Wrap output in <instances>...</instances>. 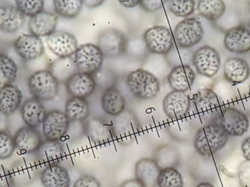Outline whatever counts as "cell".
Segmentation results:
<instances>
[{"label":"cell","instance_id":"8fae6325","mask_svg":"<svg viewBox=\"0 0 250 187\" xmlns=\"http://www.w3.org/2000/svg\"><path fill=\"white\" fill-rule=\"evenodd\" d=\"M42 125V133L45 139L60 141L68 132L70 120L65 112L52 110L47 112Z\"/></svg>","mask_w":250,"mask_h":187},{"label":"cell","instance_id":"4316f807","mask_svg":"<svg viewBox=\"0 0 250 187\" xmlns=\"http://www.w3.org/2000/svg\"><path fill=\"white\" fill-rule=\"evenodd\" d=\"M101 106L106 114L117 116L125 111L126 100L116 86H109L102 94Z\"/></svg>","mask_w":250,"mask_h":187},{"label":"cell","instance_id":"277c9868","mask_svg":"<svg viewBox=\"0 0 250 187\" xmlns=\"http://www.w3.org/2000/svg\"><path fill=\"white\" fill-rule=\"evenodd\" d=\"M97 45L102 51L104 58L116 59L126 54L128 40L126 35L117 29L103 31L97 40Z\"/></svg>","mask_w":250,"mask_h":187},{"label":"cell","instance_id":"f6af8a7d","mask_svg":"<svg viewBox=\"0 0 250 187\" xmlns=\"http://www.w3.org/2000/svg\"><path fill=\"white\" fill-rule=\"evenodd\" d=\"M105 0H83V4L89 9L96 8L104 4Z\"/></svg>","mask_w":250,"mask_h":187},{"label":"cell","instance_id":"e0dca14e","mask_svg":"<svg viewBox=\"0 0 250 187\" xmlns=\"http://www.w3.org/2000/svg\"><path fill=\"white\" fill-rule=\"evenodd\" d=\"M16 149L23 154H35L42 143V138L36 128L22 126L15 134Z\"/></svg>","mask_w":250,"mask_h":187},{"label":"cell","instance_id":"83f0119b","mask_svg":"<svg viewBox=\"0 0 250 187\" xmlns=\"http://www.w3.org/2000/svg\"><path fill=\"white\" fill-rule=\"evenodd\" d=\"M250 67L246 60L240 57H232L225 63L224 76L232 83H242L249 78Z\"/></svg>","mask_w":250,"mask_h":187},{"label":"cell","instance_id":"f546056e","mask_svg":"<svg viewBox=\"0 0 250 187\" xmlns=\"http://www.w3.org/2000/svg\"><path fill=\"white\" fill-rule=\"evenodd\" d=\"M21 92L13 84L5 85L0 88V113L9 116L15 113L21 104Z\"/></svg>","mask_w":250,"mask_h":187},{"label":"cell","instance_id":"7a4b0ae2","mask_svg":"<svg viewBox=\"0 0 250 187\" xmlns=\"http://www.w3.org/2000/svg\"><path fill=\"white\" fill-rule=\"evenodd\" d=\"M126 86L136 98L153 100L160 90V83L152 73L143 69L133 70L126 77Z\"/></svg>","mask_w":250,"mask_h":187},{"label":"cell","instance_id":"9c48e42d","mask_svg":"<svg viewBox=\"0 0 250 187\" xmlns=\"http://www.w3.org/2000/svg\"><path fill=\"white\" fill-rule=\"evenodd\" d=\"M195 111L203 119L213 122L222 111V100L217 94L210 89H200L194 95Z\"/></svg>","mask_w":250,"mask_h":187},{"label":"cell","instance_id":"f35d334b","mask_svg":"<svg viewBox=\"0 0 250 187\" xmlns=\"http://www.w3.org/2000/svg\"><path fill=\"white\" fill-rule=\"evenodd\" d=\"M16 150L14 139L7 132H0V160L10 158Z\"/></svg>","mask_w":250,"mask_h":187},{"label":"cell","instance_id":"f907efd6","mask_svg":"<svg viewBox=\"0 0 250 187\" xmlns=\"http://www.w3.org/2000/svg\"></svg>","mask_w":250,"mask_h":187},{"label":"cell","instance_id":"ab89813d","mask_svg":"<svg viewBox=\"0 0 250 187\" xmlns=\"http://www.w3.org/2000/svg\"><path fill=\"white\" fill-rule=\"evenodd\" d=\"M238 179L241 187H250V160H245L239 166Z\"/></svg>","mask_w":250,"mask_h":187},{"label":"cell","instance_id":"603a6c76","mask_svg":"<svg viewBox=\"0 0 250 187\" xmlns=\"http://www.w3.org/2000/svg\"><path fill=\"white\" fill-rule=\"evenodd\" d=\"M195 73L188 64L173 67L167 76V82L173 91L186 92L195 82Z\"/></svg>","mask_w":250,"mask_h":187},{"label":"cell","instance_id":"5bb4252c","mask_svg":"<svg viewBox=\"0 0 250 187\" xmlns=\"http://www.w3.org/2000/svg\"><path fill=\"white\" fill-rule=\"evenodd\" d=\"M191 102L189 96L185 92L172 91L163 100V110L170 119L179 120L183 119L189 113Z\"/></svg>","mask_w":250,"mask_h":187},{"label":"cell","instance_id":"d590c367","mask_svg":"<svg viewBox=\"0 0 250 187\" xmlns=\"http://www.w3.org/2000/svg\"><path fill=\"white\" fill-rule=\"evenodd\" d=\"M158 187H184L182 174L173 167L162 168L157 179Z\"/></svg>","mask_w":250,"mask_h":187},{"label":"cell","instance_id":"6da1fadb","mask_svg":"<svg viewBox=\"0 0 250 187\" xmlns=\"http://www.w3.org/2000/svg\"><path fill=\"white\" fill-rule=\"evenodd\" d=\"M229 137L220 125L211 122L197 132L194 138V147L202 157H211L226 146Z\"/></svg>","mask_w":250,"mask_h":187},{"label":"cell","instance_id":"4fadbf2b","mask_svg":"<svg viewBox=\"0 0 250 187\" xmlns=\"http://www.w3.org/2000/svg\"><path fill=\"white\" fill-rule=\"evenodd\" d=\"M46 43L50 51L60 58L72 57L79 48L76 37L65 31L53 32L47 38Z\"/></svg>","mask_w":250,"mask_h":187},{"label":"cell","instance_id":"60d3db41","mask_svg":"<svg viewBox=\"0 0 250 187\" xmlns=\"http://www.w3.org/2000/svg\"><path fill=\"white\" fill-rule=\"evenodd\" d=\"M167 0H140L139 5L147 13H154L160 10Z\"/></svg>","mask_w":250,"mask_h":187},{"label":"cell","instance_id":"8d00e7d4","mask_svg":"<svg viewBox=\"0 0 250 187\" xmlns=\"http://www.w3.org/2000/svg\"><path fill=\"white\" fill-rule=\"evenodd\" d=\"M169 10L178 17L186 18L195 10V0H167Z\"/></svg>","mask_w":250,"mask_h":187},{"label":"cell","instance_id":"74e56055","mask_svg":"<svg viewBox=\"0 0 250 187\" xmlns=\"http://www.w3.org/2000/svg\"><path fill=\"white\" fill-rule=\"evenodd\" d=\"M16 6L25 16L32 17L43 10L44 0H16Z\"/></svg>","mask_w":250,"mask_h":187},{"label":"cell","instance_id":"cb8c5ba5","mask_svg":"<svg viewBox=\"0 0 250 187\" xmlns=\"http://www.w3.org/2000/svg\"><path fill=\"white\" fill-rule=\"evenodd\" d=\"M25 16L16 6H0V30L6 33H14L23 26Z\"/></svg>","mask_w":250,"mask_h":187},{"label":"cell","instance_id":"8992f818","mask_svg":"<svg viewBox=\"0 0 250 187\" xmlns=\"http://www.w3.org/2000/svg\"><path fill=\"white\" fill-rule=\"evenodd\" d=\"M74 59L78 71L94 75L102 68L104 57L98 45L86 43L78 48Z\"/></svg>","mask_w":250,"mask_h":187},{"label":"cell","instance_id":"ba28073f","mask_svg":"<svg viewBox=\"0 0 250 187\" xmlns=\"http://www.w3.org/2000/svg\"><path fill=\"white\" fill-rule=\"evenodd\" d=\"M147 48L156 54L166 55L174 45V37L168 28L156 26L147 29L144 34Z\"/></svg>","mask_w":250,"mask_h":187},{"label":"cell","instance_id":"5b68a950","mask_svg":"<svg viewBox=\"0 0 250 187\" xmlns=\"http://www.w3.org/2000/svg\"><path fill=\"white\" fill-rule=\"evenodd\" d=\"M204 35L201 22L195 18H187L178 23L173 37L178 46L188 49L199 43Z\"/></svg>","mask_w":250,"mask_h":187},{"label":"cell","instance_id":"52a82bcc","mask_svg":"<svg viewBox=\"0 0 250 187\" xmlns=\"http://www.w3.org/2000/svg\"><path fill=\"white\" fill-rule=\"evenodd\" d=\"M211 122L220 125L229 136H242L248 132L250 126L247 115L233 107L223 109Z\"/></svg>","mask_w":250,"mask_h":187},{"label":"cell","instance_id":"7bdbcfd3","mask_svg":"<svg viewBox=\"0 0 250 187\" xmlns=\"http://www.w3.org/2000/svg\"><path fill=\"white\" fill-rule=\"evenodd\" d=\"M0 187H15L10 170L0 165Z\"/></svg>","mask_w":250,"mask_h":187},{"label":"cell","instance_id":"e575fe53","mask_svg":"<svg viewBox=\"0 0 250 187\" xmlns=\"http://www.w3.org/2000/svg\"><path fill=\"white\" fill-rule=\"evenodd\" d=\"M83 4V0H54L56 13L65 19L77 17Z\"/></svg>","mask_w":250,"mask_h":187},{"label":"cell","instance_id":"30bf717a","mask_svg":"<svg viewBox=\"0 0 250 187\" xmlns=\"http://www.w3.org/2000/svg\"><path fill=\"white\" fill-rule=\"evenodd\" d=\"M192 63L200 75L212 78L218 73L221 60L215 48L210 45H204L194 53Z\"/></svg>","mask_w":250,"mask_h":187},{"label":"cell","instance_id":"d4e9b609","mask_svg":"<svg viewBox=\"0 0 250 187\" xmlns=\"http://www.w3.org/2000/svg\"><path fill=\"white\" fill-rule=\"evenodd\" d=\"M46 113L42 102L34 97L26 100L21 106V115L26 126L38 127L43 122Z\"/></svg>","mask_w":250,"mask_h":187},{"label":"cell","instance_id":"ffe728a7","mask_svg":"<svg viewBox=\"0 0 250 187\" xmlns=\"http://www.w3.org/2000/svg\"><path fill=\"white\" fill-rule=\"evenodd\" d=\"M226 49L236 54H245L250 51V31L243 26L231 28L225 35Z\"/></svg>","mask_w":250,"mask_h":187},{"label":"cell","instance_id":"c3c4849f","mask_svg":"<svg viewBox=\"0 0 250 187\" xmlns=\"http://www.w3.org/2000/svg\"><path fill=\"white\" fill-rule=\"evenodd\" d=\"M195 187H214L211 184L208 183V182H201V183L198 184Z\"/></svg>","mask_w":250,"mask_h":187},{"label":"cell","instance_id":"2e32d148","mask_svg":"<svg viewBox=\"0 0 250 187\" xmlns=\"http://www.w3.org/2000/svg\"><path fill=\"white\" fill-rule=\"evenodd\" d=\"M65 86L71 97L86 98L95 92L97 82L93 75L77 72L66 81Z\"/></svg>","mask_w":250,"mask_h":187},{"label":"cell","instance_id":"7dc6e473","mask_svg":"<svg viewBox=\"0 0 250 187\" xmlns=\"http://www.w3.org/2000/svg\"><path fill=\"white\" fill-rule=\"evenodd\" d=\"M119 2L126 8H132L139 4L140 0H118Z\"/></svg>","mask_w":250,"mask_h":187},{"label":"cell","instance_id":"1f68e13d","mask_svg":"<svg viewBox=\"0 0 250 187\" xmlns=\"http://www.w3.org/2000/svg\"><path fill=\"white\" fill-rule=\"evenodd\" d=\"M197 8L203 17L217 21L224 15L226 6L223 0H199Z\"/></svg>","mask_w":250,"mask_h":187},{"label":"cell","instance_id":"4dcf8cb0","mask_svg":"<svg viewBox=\"0 0 250 187\" xmlns=\"http://www.w3.org/2000/svg\"><path fill=\"white\" fill-rule=\"evenodd\" d=\"M90 106L86 98L71 97L65 104V113L70 122H83L90 115Z\"/></svg>","mask_w":250,"mask_h":187},{"label":"cell","instance_id":"bcb514c9","mask_svg":"<svg viewBox=\"0 0 250 187\" xmlns=\"http://www.w3.org/2000/svg\"><path fill=\"white\" fill-rule=\"evenodd\" d=\"M120 187H145L144 186L142 183L138 179H129V180L125 181V182H123L121 186Z\"/></svg>","mask_w":250,"mask_h":187},{"label":"cell","instance_id":"3957f363","mask_svg":"<svg viewBox=\"0 0 250 187\" xmlns=\"http://www.w3.org/2000/svg\"><path fill=\"white\" fill-rule=\"evenodd\" d=\"M59 87L60 82L50 70H38L28 80L29 92L41 102L54 100L59 93Z\"/></svg>","mask_w":250,"mask_h":187},{"label":"cell","instance_id":"7c38bea8","mask_svg":"<svg viewBox=\"0 0 250 187\" xmlns=\"http://www.w3.org/2000/svg\"><path fill=\"white\" fill-rule=\"evenodd\" d=\"M41 167L36 159L22 158L15 163L10 172L15 187L28 186L41 175Z\"/></svg>","mask_w":250,"mask_h":187},{"label":"cell","instance_id":"d6a6232c","mask_svg":"<svg viewBox=\"0 0 250 187\" xmlns=\"http://www.w3.org/2000/svg\"><path fill=\"white\" fill-rule=\"evenodd\" d=\"M50 71L57 78L59 82H64V83L70 76L79 72L76 67L75 59L73 60L71 57L60 58L51 64Z\"/></svg>","mask_w":250,"mask_h":187},{"label":"cell","instance_id":"836d02e7","mask_svg":"<svg viewBox=\"0 0 250 187\" xmlns=\"http://www.w3.org/2000/svg\"><path fill=\"white\" fill-rule=\"evenodd\" d=\"M18 75V66L8 56L0 54V86L13 84Z\"/></svg>","mask_w":250,"mask_h":187},{"label":"cell","instance_id":"44dd1931","mask_svg":"<svg viewBox=\"0 0 250 187\" xmlns=\"http://www.w3.org/2000/svg\"><path fill=\"white\" fill-rule=\"evenodd\" d=\"M58 16L55 13L42 10L30 17L29 21V32L38 37H48L55 32Z\"/></svg>","mask_w":250,"mask_h":187},{"label":"cell","instance_id":"f1b7e54d","mask_svg":"<svg viewBox=\"0 0 250 187\" xmlns=\"http://www.w3.org/2000/svg\"><path fill=\"white\" fill-rule=\"evenodd\" d=\"M41 183L45 187H70V178L67 169L60 165H54L42 169Z\"/></svg>","mask_w":250,"mask_h":187},{"label":"cell","instance_id":"ee69618b","mask_svg":"<svg viewBox=\"0 0 250 187\" xmlns=\"http://www.w3.org/2000/svg\"><path fill=\"white\" fill-rule=\"evenodd\" d=\"M242 151L245 158L247 160H250V136L242 143Z\"/></svg>","mask_w":250,"mask_h":187},{"label":"cell","instance_id":"681fc988","mask_svg":"<svg viewBox=\"0 0 250 187\" xmlns=\"http://www.w3.org/2000/svg\"><path fill=\"white\" fill-rule=\"evenodd\" d=\"M249 94H250V90H249Z\"/></svg>","mask_w":250,"mask_h":187},{"label":"cell","instance_id":"b9f144b4","mask_svg":"<svg viewBox=\"0 0 250 187\" xmlns=\"http://www.w3.org/2000/svg\"><path fill=\"white\" fill-rule=\"evenodd\" d=\"M73 187H101V183L95 176L83 175L75 182Z\"/></svg>","mask_w":250,"mask_h":187},{"label":"cell","instance_id":"9a60e30c","mask_svg":"<svg viewBox=\"0 0 250 187\" xmlns=\"http://www.w3.org/2000/svg\"><path fill=\"white\" fill-rule=\"evenodd\" d=\"M112 125L116 138L125 144L133 141L139 132V122L130 110H125L116 116Z\"/></svg>","mask_w":250,"mask_h":187},{"label":"cell","instance_id":"7402d4cb","mask_svg":"<svg viewBox=\"0 0 250 187\" xmlns=\"http://www.w3.org/2000/svg\"><path fill=\"white\" fill-rule=\"evenodd\" d=\"M161 169L155 159H141L135 164V179L145 187H155Z\"/></svg>","mask_w":250,"mask_h":187},{"label":"cell","instance_id":"ac0fdd59","mask_svg":"<svg viewBox=\"0 0 250 187\" xmlns=\"http://www.w3.org/2000/svg\"><path fill=\"white\" fill-rule=\"evenodd\" d=\"M14 48L17 54L26 61L39 58L45 51L41 38L32 34H23L19 36L15 41Z\"/></svg>","mask_w":250,"mask_h":187},{"label":"cell","instance_id":"d6986e66","mask_svg":"<svg viewBox=\"0 0 250 187\" xmlns=\"http://www.w3.org/2000/svg\"><path fill=\"white\" fill-rule=\"evenodd\" d=\"M64 156V148L60 141H42L38 151L35 153V157L41 168L48 166L59 165L63 160Z\"/></svg>","mask_w":250,"mask_h":187},{"label":"cell","instance_id":"484cf974","mask_svg":"<svg viewBox=\"0 0 250 187\" xmlns=\"http://www.w3.org/2000/svg\"><path fill=\"white\" fill-rule=\"evenodd\" d=\"M86 132L95 144H106L114 140L115 137L113 125L100 118H93L88 121Z\"/></svg>","mask_w":250,"mask_h":187}]
</instances>
